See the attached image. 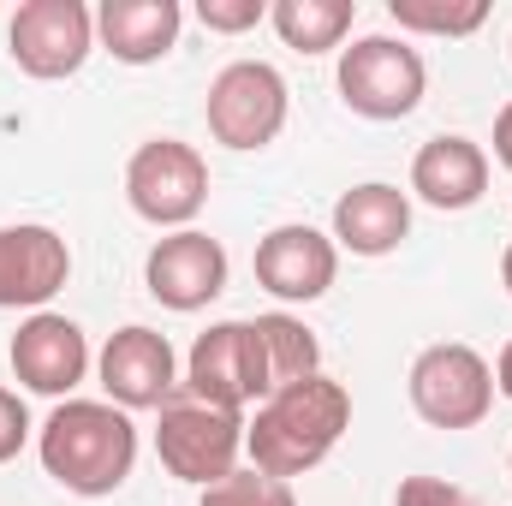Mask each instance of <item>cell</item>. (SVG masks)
I'll return each mask as SVG.
<instances>
[{
	"label": "cell",
	"instance_id": "30bf717a",
	"mask_svg": "<svg viewBox=\"0 0 512 506\" xmlns=\"http://www.w3.org/2000/svg\"><path fill=\"white\" fill-rule=\"evenodd\" d=\"M12 376L24 381L30 393H48V399H66L78 381L90 376V340L72 316H54V310H36L18 334H12Z\"/></svg>",
	"mask_w": 512,
	"mask_h": 506
},
{
	"label": "cell",
	"instance_id": "5bb4252c",
	"mask_svg": "<svg viewBox=\"0 0 512 506\" xmlns=\"http://www.w3.org/2000/svg\"><path fill=\"white\" fill-rule=\"evenodd\" d=\"M72 274V251L54 227H0V310H42Z\"/></svg>",
	"mask_w": 512,
	"mask_h": 506
},
{
	"label": "cell",
	"instance_id": "7c38bea8",
	"mask_svg": "<svg viewBox=\"0 0 512 506\" xmlns=\"http://www.w3.org/2000/svg\"><path fill=\"white\" fill-rule=\"evenodd\" d=\"M143 280H149L155 304H167V310H203L227 286V251L209 233H197V227L167 233L149 251V262H143Z\"/></svg>",
	"mask_w": 512,
	"mask_h": 506
},
{
	"label": "cell",
	"instance_id": "9a60e30c",
	"mask_svg": "<svg viewBox=\"0 0 512 506\" xmlns=\"http://www.w3.org/2000/svg\"><path fill=\"white\" fill-rule=\"evenodd\" d=\"M411 191L429 209H471L489 191V155L471 137H429L411 161Z\"/></svg>",
	"mask_w": 512,
	"mask_h": 506
},
{
	"label": "cell",
	"instance_id": "5b68a950",
	"mask_svg": "<svg viewBox=\"0 0 512 506\" xmlns=\"http://www.w3.org/2000/svg\"><path fill=\"white\" fill-rule=\"evenodd\" d=\"M423 54L393 36H364L340 54V96L364 120H405L423 102Z\"/></svg>",
	"mask_w": 512,
	"mask_h": 506
},
{
	"label": "cell",
	"instance_id": "277c9868",
	"mask_svg": "<svg viewBox=\"0 0 512 506\" xmlns=\"http://www.w3.org/2000/svg\"><path fill=\"white\" fill-rule=\"evenodd\" d=\"M126 197L143 221L185 233V221L209 203V161L179 137H149L126 161Z\"/></svg>",
	"mask_w": 512,
	"mask_h": 506
},
{
	"label": "cell",
	"instance_id": "52a82bcc",
	"mask_svg": "<svg viewBox=\"0 0 512 506\" xmlns=\"http://www.w3.org/2000/svg\"><path fill=\"white\" fill-rule=\"evenodd\" d=\"M286 126V78L268 60H233L209 84V131L227 149H262Z\"/></svg>",
	"mask_w": 512,
	"mask_h": 506
},
{
	"label": "cell",
	"instance_id": "2e32d148",
	"mask_svg": "<svg viewBox=\"0 0 512 506\" xmlns=\"http://www.w3.org/2000/svg\"><path fill=\"white\" fill-rule=\"evenodd\" d=\"M411 233V203L399 185H352L340 203H334V239L352 256H387L399 251V239Z\"/></svg>",
	"mask_w": 512,
	"mask_h": 506
},
{
	"label": "cell",
	"instance_id": "cb8c5ba5",
	"mask_svg": "<svg viewBox=\"0 0 512 506\" xmlns=\"http://www.w3.org/2000/svg\"><path fill=\"white\" fill-rule=\"evenodd\" d=\"M24 441H30V411H24V399L12 387H0V465L18 459Z\"/></svg>",
	"mask_w": 512,
	"mask_h": 506
},
{
	"label": "cell",
	"instance_id": "ffe728a7",
	"mask_svg": "<svg viewBox=\"0 0 512 506\" xmlns=\"http://www.w3.org/2000/svg\"><path fill=\"white\" fill-rule=\"evenodd\" d=\"M387 12L399 30H417V36H471L489 18L483 0H387Z\"/></svg>",
	"mask_w": 512,
	"mask_h": 506
},
{
	"label": "cell",
	"instance_id": "7402d4cb",
	"mask_svg": "<svg viewBox=\"0 0 512 506\" xmlns=\"http://www.w3.org/2000/svg\"><path fill=\"white\" fill-rule=\"evenodd\" d=\"M197 18L221 36H239V30H256L268 18V6L262 0H197Z\"/></svg>",
	"mask_w": 512,
	"mask_h": 506
},
{
	"label": "cell",
	"instance_id": "7a4b0ae2",
	"mask_svg": "<svg viewBox=\"0 0 512 506\" xmlns=\"http://www.w3.org/2000/svg\"><path fill=\"white\" fill-rule=\"evenodd\" d=\"M42 471L72 495H114L137 465V429L108 399H60L42 423Z\"/></svg>",
	"mask_w": 512,
	"mask_h": 506
},
{
	"label": "cell",
	"instance_id": "4316f807",
	"mask_svg": "<svg viewBox=\"0 0 512 506\" xmlns=\"http://www.w3.org/2000/svg\"><path fill=\"white\" fill-rule=\"evenodd\" d=\"M501 280H507V292H512V245H507V256H501Z\"/></svg>",
	"mask_w": 512,
	"mask_h": 506
},
{
	"label": "cell",
	"instance_id": "ac0fdd59",
	"mask_svg": "<svg viewBox=\"0 0 512 506\" xmlns=\"http://www.w3.org/2000/svg\"><path fill=\"white\" fill-rule=\"evenodd\" d=\"M251 328H256V346H262L268 393H280V387H292V381H310V376H316V364H322V346H316V334H310L298 316L274 310V316H256Z\"/></svg>",
	"mask_w": 512,
	"mask_h": 506
},
{
	"label": "cell",
	"instance_id": "4fadbf2b",
	"mask_svg": "<svg viewBox=\"0 0 512 506\" xmlns=\"http://www.w3.org/2000/svg\"><path fill=\"white\" fill-rule=\"evenodd\" d=\"M340 274V251L334 239H322L316 227H274L256 245V286L274 292L280 304H310L334 286Z\"/></svg>",
	"mask_w": 512,
	"mask_h": 506
},
{
	"label": "cell",
	"instance_id": "8992f818",
	"mask_svg": "<svg viewBox=\"0 0 512 506\" xmlns=\"http://www.w3.org/2000/svg\"><path fill=\"white\" fill-rule=\"evenodd\" d=\"M495 405V370L447 340V346H429L417 364H411V411L435 429H477Z\"/></svg>",
	"mask_w": 512,
	"mask_h": 506
},
{
	"label": "cell",
	"instance_id": "9c48e42d",
	"mask_svg": "<svg viewBox=\"0 0 512 506\" xmlns=\"http://www.w3.org/2000/svg\"><path fill=\"white\" fill-rule=\"evenodd\" d=\"M185 393L221 411H245L251 399H268V370L251 322H215L209 334H197L185 364Z\"/></svg>",
	"mask_w": 512,
	"mask_h": 506
},
{
	"label": "cell",
	"instance_id": "3957f363",
	"mask_svg": "<svg viewBox=\"0 0 512 506\" xmlns=\"http://www.w3.org/2000/svg\"><path fill=\"white\" fill-rule=\"evenodd\" d=\"M239 447H245V423H239V411L203 405V399H191V393H173V399L161 405L155 453H161V465H167L179 483L209 489V483L233 477Z\"/></svg>",
	"mask_w": 512,
	"mask_h": 506
},
{
	"label": "cell",
	"instance_id": "ba28073f",
	"mask_svg": "<svg viewBox=\"0 0 512 506\" xmlns=\"http://www.w3.org/2000/svg\"><path fill=\"white\" fill-rule=\"evenodd\" d=\"M6 42L30 78H72L96 48V18L84 0H24Z\"/></svg>",
	"mask_w": 512,
	"mask_h": 506
},
{
	"label": "cell",
	"instance_id": "484cf974",
	"mask_svg": "<svg viewBox=\"0 0 512 506\" xmlns=\"http://www.w3.org/2000/svg\"><path fill=\"white\" fill-rule=\"evenodd\" d=\"M495 387L512 399V340H507V352H501V364H495Z\"/></svg>",
	"mask_w": 512,
	"mask_h": 506
},
{
	"label": "cell",
	"instance_id": "d4e9b609",
	"mask_svg": "<svg viewBox=\"0 0 512 506\" xmlns=\"http://www.w3.org/2000/svg\"><path fill=\"white\" fill-rule=\"evenodd\" d=\"M495 155L512 167V102L501 108V120H495Z\"/></svg>",
	"mask_w": 512,
	"mask_h": 506
},
{
	"label": "cell",
	"instance_id": "6da1fadb",
	"mask_svg": "<svg viewBox=\"0 0 512 506\" xmlns=\"http://www.w3.org/2000/svg\"><path fill=\"white\" fill-rule=\"evenodd\" d=\"M352 423V393L328 376L292 381L280 393H268L256 405V423H245V447H251V471L262 477H304L316 471L334 441Z\"/></svg>",
	"mask_w": 512,
	"mask_h": 506
},
{
	"label": "cell",
	"instance_id": "e0dca14e",
	"mask_svg": "<svg viewBox=\"0 0 512 506\" xmlns=\"http://www.w3.org/2000/svg\"><path fill=\"white\" fill-rule=\"evenodd\" d=\"M179 24H185L179 0H102V12H96V30H102L108 54L126 60V66L161 60L179 42Z\"/></svg>",
	"mask_w": 512,
	"mask_h": 506
},
{
	"label": "cell",
	"instance_id": "d6986e66",
	"mask_svg": "<svg viewBox=\"0 0 512 506\" xmlns=\"http://www.w3.org/2000/svg\"><path fill=\"white\" fill-rule=\"evenodd\" d=\"M268 18H274V30H280L286 48H298V54H328V48L346 42L358 6H352V0H274Z\"/></svg>",
	"mask_w": 512,
	"mask_h": 506
},
{
	"label": "cell",
	"instance_id": "603a6c76",
	"mask_svg": "<svg viewBox=\"0 0 512 506\" xmlns=\"http://www.w3.org/2000/svg\"><path fill=\"white\" fill-rule=\"evenodd\" d=\"M393 506H477L465 489H453V483H441V477H405L399 483V495Z\"/></svg>",
	"mask_w": 512,
	"mask_h": 506
},
{
	"label": "cell",
	"instance_id": "8fae6325",
	"mask_svg": "<svg viewBox=\"0 0 512 506\" xmlns=\"http://www.w3.org/2000/svg\"><path fill=\"white\" fill-rule=\"evenodd\" d=\"M102 387H108V405H120V411H161L179 387V364H173L167 334L137 328V322L120 328L102 346Z\"/></svg>",
	"mask_w": 512,
	"mask_h": 506
},
{
	"label": "cell",
	"instance_id": "44dd1931",
	"mask_svg": "<svg viewBox=\"0 0 512 506\" xmlns=\"http://www.w3.org/2000/svg\"><path fill=\"white\" fill-rule=\"evenodd\" d=\"M203 506H298V501H292V483H280V477L233 471V477L203 489Z\"/></svg>",
	"mask_w": 512,
	"mask_h": 506
}]
</instances>
